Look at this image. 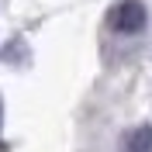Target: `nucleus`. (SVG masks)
I'll list each match as a JSON object with an SVG mask.
<instances>
[{
  "instance_id": "1",
  "label": "nucleus",
  "mask_w": 152,
  "mask_h": 152,
  "mask_svg": "<svg viewBox=\"0 0 152 152\" xmlns=\"http://www.w3.org/2000/svg\"><path fill=\"white\" fill-rule=\"evenodd\" d=\"M107 24L118 35H138L149 24V10H145L142 0H118L111 7V14H107Z\"/></svg>"
},
{
  "instance_id": "2",
  "label": "nucleus",
  "mask_w": 152,
  "mask_h": 152,
  "mask_svg": "<svg viewBox=\"0 0 152 152\" xmlns=\"http://www.w3.org/2000/svg\"><path fill=\"white\" fill-rule=\"evenodd\" d=\"M121 152H152V124H142V128H132L124 135Z\"/></svg>"
},
{
  "instance_id": "3",
  "label": "nucleus",
  "mask_w": 152,
  "mask_h": 152,
  "mask_svg": "<svg viewBox=\"0 0 152 152\" xmlns=\"http://www.w3.org/2000/svg\"><path fill=\"white\" fill-rule=\"evenodd\" d=\"M0 128H4V107H0Z\"/></svg>"
}]
</instances>
